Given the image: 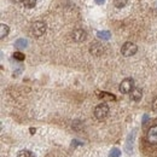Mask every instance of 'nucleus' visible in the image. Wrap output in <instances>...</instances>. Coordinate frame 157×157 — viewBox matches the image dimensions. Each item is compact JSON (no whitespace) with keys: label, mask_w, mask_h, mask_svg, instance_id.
Listing matches in <instances>:
<instances>
[{"label":"nucleus","mask_w":157,"mask_h":157,"mask_svg":"<svg viewBox=\"0 0 157 157\" xmlns=\"http://www.w3.org/2000/svg\"><path fill=\"white\" fill-rule=\"evenodd\" d=\"M46 29H47V25H46L45 22H42V21H36V22H34V23L32 24V27H30V33H32L35 38H40V36H42V35L46 33Z\"/></svg>","instance_id":"obj_1"},{"label":"nucleus","mask_w":157,"mask_h":157,"mask_svg":"<svg viewBox=\"0 0 157 157\" xmlns=\"http://www.w3.org/2000/svg\"><path fill=\"white\" fill-rule=\"evenodd\" d=\"M137 51H138V46L134 42H131V41L124 42L122 45V47H121V53L124 57H131V56L136 55Z\"/></svg>","instance_id":"obj_2"},{"label":"nucleus","mask_w":157,"mask_h":157,"mask_svg":"<svg viewBox=\"0 0 157 157\" xmlns=\"http://www.w3.org/2000/svg\"><path fill=\"white\" fill-rule=\"evenodd\" d=\"M133 88H134V80H133V78H124V80L120 83V87H118L120 92H121V93H123V94L131 93V92L133 91Z\"/></svg>","instance_id":"obj_3"},{"label":"nucleus","mask_w":157,"mask_h":157,"mask_svg":"<svg viewBox=\"0 0 157 157\" xmlns=\"http://www.w3.org/2000/svg\"><path fill=\"white\" fill-rule=\"evenodd\" d=\"M108 114H109V106L105 104V103H101V104H99L96 106V109H94V116L97 120H104V118L108 116Z\"/></svg>","instance_id":"obj_4"},{"label":"nucleus","mask_w":157,"mask_h":157,"mask_svg":"<svg viewBox=\"0 0 157 157\" xmlns=\"http://www.w3.org/2000/svg\"><path fill=\"white\" fill-rule=\"evenodd\" d=\"M71 38L73 40L75 41V42H82V41H85L86 38H87V33L83 30V29H75L74 32H73V34H71Z\"/></svg>","instance_id":"obj_5"},{"label":"nucleus","mask_w":157,"mask_h":157,"mask_svg":"<svg viewBox=\"0 0 157 157\" xmlns=\"http://www.w3.org/2000/svg\"><path fill=\"white\" fill-rule=\"evenodd\" d=\"M90 53H91L92 56H96V57L101 56V55L104 53V47H103V45H100L98 42L92 44V45L90 46Z\"/></svg>","instance_id":"obj_6"},{"label":"nucleus","mask_w":157,"mask_h":157,"mask_svg":"<svg viewBox=\"0 0 157 157\" xmlns=\"http://www.w3.org/2000/svg\"><path fill=\"white\" fill-rule=\"evenodd\" d=\"M146 138H147V141H149L150 144L157 145V126H152V127L147 131Z\"/></svg>","instance_id":"obj_7"},{"label":"nucleus","mask_w":157,"mask_h":157,"mask_svg":"<svg viewBox=\"0 0 157 157\" xmlns=\"http://www.w3.org/2000/svg\"><path fill=\"white\" fill-rule=\"evenodd\" d=\"M141 97H143V91H141L140 88L134 87L133 91L131 92V99L134 100V101H139V100L141 99Z\"/></svg>","instance_id":"obj_8"},{"label":"nucleus","mask_w":157,"mask_h":157,"mask_svg":"<svg viewBox=\"0 0 157 157\" xmlns=\"http://www.w3.org/2000/svg\"><path fill=\"white\" fill-rule=\"evenodd\" d=\"M9 32H10L9 25H6L5 23H1V24H0V38L4 39V38L9 34Z\"/></svg>","instance_id":"obj_9"},{"label":"nucleus","mask_w":157,"mask_h":157,"mask_svg":"<svg viewBox=\"0 0 157 157\" xmlns=\"http://www.w3.org/2000/svg\"><path fill=\"white\" fill-rule=\"evenodd\" d=\"M21 2L27 9H33L36 5V0H21Z\"/></svg>","instance_id":"obj_10"},{"label":"nucleus","mask_w":157,"mask_h":157,"mask_svg":"<svg viewBox=\"0 0 157 157\" xmlns=\"http://www.w3.org/2000/svg\"><path fill=\"white\" fill-rule=\"evenodd\" d=\"M97 35H98L99 39H103V40H109L110 39V32H108V30H103V32H98L97 33Z\"/></svg>","instance_id":"obj_11"},{"label":"nucleus","mask_w":157,"mask_h":157,"mask_svg":"<svg viewBox=\"0 0 157 157\" xmlns=\"http://www.w3.org/2000/svg\"><path fill=\"white\" fill-rule=\"evenodd\" d=\"M17 157H35V155L29 150H21L17 154Z\"/></svg>","instance_id":"obj_12"},{"label":"nucleus","mask_w":157,"mask_h":157,"mask_svg":"<svg viewBox=\"0 0 157 157\" xmlns=\"http://www.w3.org/2000/svg\"><path fill=\"white\" fill-rule=\"evenodd\" d=\"M99 98L106 99V100H115L116 97L114 94H110V93H106V92H101V93H98Z\"/></svg>","instance_id":"obj_13"},{"label":"nucleus","mask_w":157,"mask_h":157,"mask_svg":"<svg viewBox=\"0 0 157 157\" xmlns=\"http://www.w3.org/2000/svg\"><path fill=\"white\" fill-rule=\"evenodd\" d=\"M16 47L17 48H25L27 47V45H28V41L25 39H18L17 41H16Z\"/></svg>","instance_id":"obj_14"},{"label":"nucleus","mask_w":157,"mask_h":157,"mask_svg":"<svg viewBox=\"0 0 157 157\" xmlns=\"http://www.w3.org/2000/svg\"><path fill=\"white\" fill-rule=\"evenodd\" d=\"M114 4H115V6L117 9H122V7H124L127 5V0H115Z\"/></svg>","instance_id":"obj_15"},{"label":"nucleus","mask_w":157,"mask_h":157,"mask_svg":"<svg viewBox=\"0 0 157 157\" xmlns=\"http://www.w3.org/2000/svg\"><path fill=\"white\" fill-rule=\"evenodd\" d=\"M13 58L22 62V60H24V55H23L22 52H15V53H13Z\"/></svg>","instance_id":"obj_16"},{"label":"nucleus","mask_w":157,"mask_h":157,"mask_svg":"<svg viewBox=\"0 0 157 157\" xmlns=\"http://www.w3.org/2000/svg\"><path fill=\"white\" fill-rule=\"evenodd\" d=\"M120 155H121V151L118 149H113L109 157H120Z\"/></svg>","instance_id":"obj_17"},{"label":"nucleus","mask_w":157,"mask_h":157,"mask_svg":"<svg viewBox=\"0 0 157 157\" xmlns=\"http://www.w3.org/2000/svg\"><path fill=\"white\" fill-rule=\"evenodd\" d=\"M152 110H154L155 113H157V97L154 99V101H152Z\"/></svg>","instance_id":"obj_18"},{"label":"nucleus","mask_w":157,"mask_h":157,"mask_svg":"<svg viewBox=\"0 0 157 157\" xmlns=\"http://www.w3.org/2000/svg\"><path fill=\"white\" fill-rule=\"evenodd\" d=\"M94 1H96V2L98 4V5H101V4H103V2L105 1V0H94Z\"/></svg>","instance_id":"obj_19"}]
</instances>
